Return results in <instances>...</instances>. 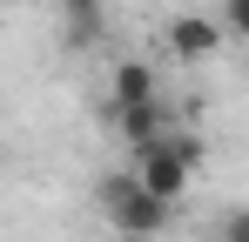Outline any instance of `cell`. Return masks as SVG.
I'll return each mask as SVG.
<instances>
[{"label": "cell", "instance_id": "obj_1", "mask_svg": "<svg viewBox=\"0 0 249 242\" xmlns=\"http://www.w3.org/2000/svg\"><path fill=\"white\" fill-rule=\"evenodd\" d=\"M94 202H101V215H108L128 242H155L168 229V202L148 195V189L135 182V168H108V175L94 182Z\"/></svg>", "mask_w": 249, "mask_h": 242}, {"label": "cell", "instance_id": "obj_2", "mask_svg": "<svg viewBox=\"0 0 249 242\" xmlns=\"http://www.w3.org/2000/svg\"><path fill=\"white\" fill-rule=\"evenodd\" d=\"M196 161H202V141H196V135H162V141L135 148V182H142L155 202H168V208H175V202L189 195Z\"/></svg>", "mask_w": 249, "mask_h": 242}, {"label": "cell", "instance_id": "obj_3", "mask_svg": "<svg viewBox=\"0 0 249 242\" xmlns=\"http://www.w3.org/2000/svg\"><path fill=\"white\" fill-rule=\"evenodd\" d=\"M222 47V20H202V14H175L168 20V54L175 61H209Z\"/></svg>", "mask_w": 249, "mask_h": 242}, {"label": "cell", "instance_id": "obj_4", "mask_svg": "<svg viewBox=\"0 0 249 242\" xmlns=\"http://www.w3.org/2000/svg\"><path fill=\"white\" fill-rule=\"evenodd\" d=\"M115 121H122V141H128V148H148V141H162L168 128H175L162 101H142V108H115Z\"/></svg>", "mask_w": 249, "mask_h": 242}, {"label": "cell", "instance_id": "obj_5", "mask_svg": "<svg viewBox=\"0 0 249 242\" xmlns=\"http://www.w3.org/2000/svg\"><path fill=\"white\" fill-rule=\"evenodd\" d=\"M142 101H162V81L148 61H122L115 68V108H142Z\"/></svg>", "mask_w": 249, "mask_h": 242}, {"label": "cell", "instance_id": "obj_6", "mask_svg": "<svg viewBox=\"0 0 249 242\" xmlns=\"http://www.w3.org/2000/svg\"><path fill=\"white\" fill-rule=\"evenodd\" d=\"M101 7L108 0H61V20H68V40L74 47H88V40L101 34Z\"/></svg>", "mask_w": 249, "mask_h": 242}, {"label": "cell", "instance_id": "obj_7", "mask_svg": "<svg viewBox=\"0 0 249 242\" xmlns=\"http://www.w3.org/2000/svg\"><path fill=\"white\" fill-rule=\"evenodd\" d=\"M222 34L249 40V0H222Z\"/></svg>", "mask_w": 249, "mask_h": 242}, {"label": "cell", "instance_id": "obj_8", "mask_svg": "<svg viewBox=\"0 0 249 242\" xmlns=\"http://www.w3.org/2000/svg\"><path fill=\"white\" fill-rule=\"evenodd\" d=\"M222 242H249V208H236V215H222Z\"/></svg>", "mask_w": 249, "mask_h": 242}]
</instances>
